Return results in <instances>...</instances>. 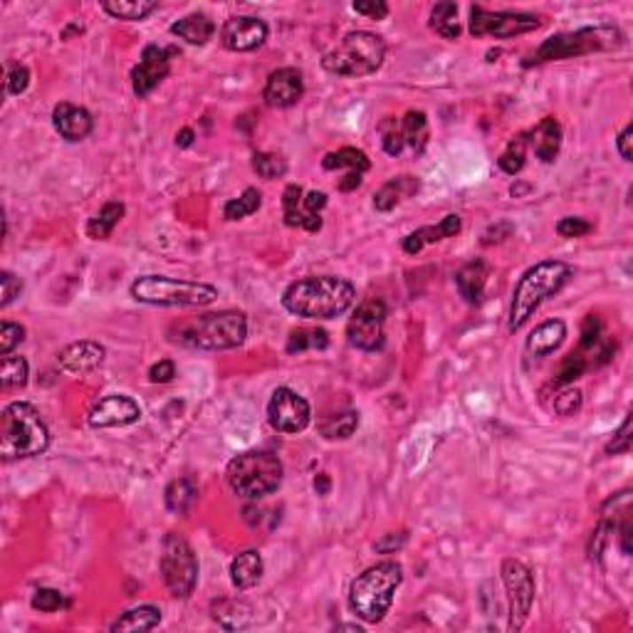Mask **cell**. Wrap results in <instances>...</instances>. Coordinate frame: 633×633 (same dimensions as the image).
I'll use <instances>...</instances> for the list:
<instances>
[{"label":"cell","instance_id":"cell-1","mask_svg":"<svg viewBox=\"0 0 633 633\" xmlns=\"http://www.w3.org/2000/svg\"><path fill=\"white\" fill-rule=\"evenodd\" d=\"M356 300V290L349 280L337 275H312L294 280L282 293V307L302 319H334L344 315Z\"/></svg>","mask_w":633,"mask_h":633},{"label":"cell","instance_id":"cell-2","mask_svg":"<svg viewBox=\"0 0 633 633\" xmlns=\"http://www.w3.org/2000/svg\"><path fill=\"white\" fill-rule=\"evenodd\" d=\"M50 446V431L33 403L12 401L0 413V457L3 463L43 456Z\"/></svg>","mask_w":633,"mask_h":633},{"label":"cell","instance_id":"cell-3","mask_svg":"<svg viewBox=\"0 0 633 633\" xmlns=\"http://www.w3.org/2000/svg\"><path fill=\"white\" fill-rule=\"evenodd\" d=\"M572 277V268L564 260H542L535 268H529L520 282H517L512 302H510V315H507V329L515 334L529 322V316L535 315L547 302L550 297L562 290L564 285Z\"/></svg>","mask_w":633,"mask_h":633},{"label":"cell","instance_id":"cell-4","mask_svg":"<svg viewBox=\"0 0 633 633\" xmlns=\"http://www.w3.org/2000/svg\"><path fill=\"white\" fill-rule=\"evenodd\" d=\"M403 582L399 562H379L356 576L349 587V609L366 623L384 621Z\"/></svg>","mask_w":633,"mask_h":633},{"label":"cell","instance_id":"cell-5","mask_svg":"<svg viewBox=\"0 0 633 633\" xmlns=\"http://www.w3.org/2000/svg\"><path fill=\"white\" fill-rule=\"evenodd\" d=\"M246 337L247 316L235 309H225V312H208V315L184 322L174 341H181L191 349H203V352H225V349L240 347Z\"/></svg>","mask_w":633,"mask_h":633},{"label":"cell","instance_id":"cell-6","mask_svg":"<svg viewBox=\"0 0 633 633\" xmlns=\"http://www.w3.org/2000/svg\"><path fill=\"white\" fill-rule=\"evenodd\" d=\"M282 460L270 450H246L228 463L225 478L235 495L246 500H260L282 485Z\"/></svg>","mask_w":633,"mask_h":633},{"label":"cell","instance_id":"cell-7","mask_svg":"<svg viewBox=\"0 0 633 633\" xmlns=\"http://www.w3.org/2000/svg\"><path fill=\"white\" fill-rule=\"evenodd\" d=\"M129 293L137 302L152 307H208L218 300L213 285L166 275H141L131 282Z\"/></svg>","mask_w":633,"mask_h":633},{"label":"cell","instance_id":"cell-8","mask_svg":"<svg viewBox=\"0 0 633 633\" xmlns=\"http://www.w3.org/2000/svg\"><path fill=\"white\" fill-rule=\"evenodd\" d=\"M384 58H387L384 37L369 30H354L341 37L340 45L329 50L322 59V67L337 77H366L384 65Z\"/></svg>","mask_w":633,"mask_h":633},{"label":"cell","instance_id":"cell-9","mask_svg":"<svg viewBox=\"0 0 633 633\" xmlns=\"http://www.w3.org/2000/svg\"><path fill=\"white\" fill-rule=\"evenodd\" d=\"M623 43V35L616 27L609 25H598V27H582L574 33H559V35L547 37L532 55L525 58L522 67H537L557 59L582 58L601 50H613Z\"/></svg>","mask_w":633,"mask_h":633},{"label":"cell","instance_id":"cell-10","mask_svg":"<svg viewBox=\"0 0 633 633\" xmlns=\"http://www.w3.org/2000/svg\"><path fill=\"white\" fill-rule=\"evenodd\" d=\"M161 576H164L166 589L171 591V597L188 598L196 591L199 584V557L191 547V542L178 535L168 532L161 542Z\"/></svg>","mask_w":633,"mask_h":633},{"label":"cell","instance_id":"cell-11","mask_svg":"<svg viewBox=\"0 0 633 633\" xmlns=\"http://www.w3.org/2000/svg\"><path fill=\"white\" fill-rule=\"evenodd\" d=\"M542 25L537 15L512 11H485L482 5L470 8V35L475 37H495V40H507V37L525 35Z\"/></svg>","mask_w":633,"mask_h":633},{"label":"cell","instance_id":"cell-12","mask_svg":"<svg viewBox=\"0 0 633 633\" xmlns=\"http://www.w3.org/2000/svg\"><path fill=\"white\" fill-rule=\"evenodd\" d=\"M504 591H507V606H510V629L520 631L528 621L532 601H535V576L528 564L507 557L500 567Z\"/></svg>","mask_w":633,"mask_h":633},{"label":"cell","instance_id":"cell-13","mask_svg":"<svg viewBox=\"0 0 633 633\" xmlns=\"http://www.w3.org/2000/svg\"><path fill=\"white\" fill-rule=\"evenodd\" d=\"M384 324H387L384 300H379V297L363 300L347 324L349 344L362 352H379L384 347Z\"/></svg>","mask_w":633,"mask_h":633},{"label":"cell","instance_id":"cell-14","mask_svg":"<svg viewBox=\"0 0 633 633\" xmlns=\"http://www.w3.org/2000/svg\"><path fill=\"white\" fill-rule=\"evenodd\" d=\"M268 421L277 434H302L312 421V409L305 396L287 387L272 391L268 403Z\"/></svg>","mask_w":633,"mask_h":633},{"label":"cell","instance_id":"cell-15","mask_svg":"<svg viewBox=\"0 0 633 633\" xmlns=\"http://www.w3.org/2000/svg\"><path fill=\"white\" fill-rule=\"evenodd\" d=\"M171 58H174V50H168V47H144L139 65L131 70V87H134V94H137L139 99H146V97L168 77V72H171Z\"/></svg>","mask_w":633,"mask_h":633},{"label":"cell","instance_id":"cell-16","mask_svg":"<svg viewBox=\"0 0 633 633\" xmlns=\"http://www.w3.org/2000/svg\"><path fill=\"white\" fill-rule=\"evenodd\" d=\"M268 33L270 30H268L265 20L253 18V15H238V18L225 20V25L221 27V43L231 52H253L265 45Z\"/></svg>","mask_w":633,"mask_h":633},{"label":"cell","instance_id":"cell-17","mask_svg":"<svg viewBox=\"0 0 633 633\" xmlns=\"http://www.w3.org/2000/svg\"><path fill=\"white\" fill-rule=\"evenodd\" d=\"M141 418V409L137 401L124 394H109L99 399L90 410L87 421L92 428H124Z\"/></svg>","mask_w":633,"mask_h":633},{"label":"cell","instance_id":"cell-18","mask_svg":"<svg viewBox=\"0 0 633 633\" xmlns=\"http://www.w3.org/2000/svg\"><path fill=\"white\" fill-rule=\"evenodd\" d=\"M302 94H305V80H302V72L294 67H280L270 72L262 90L265 102L275 109H290L302 99Z\"/></svg>","mask_w":633,"mask_h":633},{"label":"cell","instance_id":"cell-19","mask_svg":"<svg viewBox=\"0 0 633 633\" xmlns=\"http://www.w3.org/2000/svg\"><path fill=\"white\" fill-rule=\"evenodd\" d=\"M106 359V349L99 341H72L58 354V363L67 374H90L99 369Z\"/></svg>","mask_w":633,"mask_h":633},{"label":"cell","instance_id":"cell-20","mask_svg":"<svg viewBox=\"0 0 633 633\" xmlns=\"http://www.w3.org/2000/svg\"><path fill=\"white\" fill-rule=\"evenodd\" d=\"M52 124L65 141H82L94 129L92 114L84 106L70 105V102H59L52 109Z\"/></svg>","mask_w":633,"mask_h":633},{"label":"cell","instance_id":"cell-21","mask_svg":"<svg viewBox=\"0 0 633 633\" xmlns=\"http://www.w3.org/2000/svg\"><path fill=\"white\" fill-rule=\"evenodd\" d=\"M528 144L542 164H554L562 149V124L554 117H544L528 134Z\"/></svg>","mask_w":633,"mask_h":633},{"label":"cell","instance_id":"cell-22","mask_svg":"<svg viewBox=\"0 0 633 633\" xmlns=\"http://www.w3.org/2000/svg\"><path fill=\"white\" fill-rule=\"evenodd\" d=\"M460 228H463L460 215L450 213V215H446L438 225H423L418 231L406 235V238H403V250H406L409 255H416V253H421L423 247L431 246V243H441V240H446V238H456V235L460 233Z\"/></svg>","mask_w":633,"mask_h":633},{"label":"cell","instance_id":"cell-23","mask_svg":"<svg viewBox=\"0 0 633 633\" xmlns=\"http://www.w3.org/2000/svg\"><path fill=\"white\" fill-rule=\"evenodd\" d=\"M490 277V268L488 262L481 258L470 260L468 265H463L456 275V287L460 297L468 302V305H481L482 294H485V285Z\"/></svg>","mask_w":633,"mask_h":633},{"label":"cell","instance_id":"cell-24","mask_svg":"<svg viewBox=\"0 0 633 633\" xmlns=\"http://www.w3.org/2000/svg\"><path fill=\"white\" fill-rule=\"evenodd\" d=\"M564 340H567V324L562 319H547L528 337V354L535 359L550 356L562 347Z\"/></svg>","mask_w":633,"mask_h":633},{"label":"cell","instance_id":"cell-25","mask_svg":"<svg viewBox=\"0 0 633 633\" xmlns=\"http://www.w3.org/2000/svg\"><path fill=\"white\" fill-rule=\"evenodd\" d=\"M540 401L544 409L551 410L554 416H574L582 409V391L574 384H554L544 387L540 391Z\"/></svg>","mask_w":633,"mask_h":633},{"label":"cell","instance_id":"cell-26","mask_svg":"<svg viewBox=\"0 0 633 633\" xmlns=\"http://www.w3.org/2000/svg\"><path fill=\"white\" fill-rule=\"evenodd\" d=\"M302 196H305V191L297 184H290V186L285 188V193H282L285 223L290 225V228H305L307 233H316L322 228V218L302 211Z\"/></svg>","mask_w":633,"mask_h":633},{"label":"cell","instance_id":"cell-27","mask_svg":"<svg viewBox=\"0 0 633 633\" xmlns=\"http://www.w3.org/2000/svg\"><path fill=\"white\" fill-rule=\"evenodd\" d=\"M262 572H265V564H262L258 550L240 551L231 562V582L238 591H247V589L255 587L262 579Z\"/></svg>","mask_w":633,"mask_h":633},{"label":"cell","instance_id":"cell-28","mask_svg":"<svg viewBox=\"0 0 633 633\" xmlns=\"http://www.w3.org/2000/svg\"><path fill=\"white\" fill-rule=\"evenodd\" d=\"M418 178L416 176H396L391 178V181H387L384 186L376 191L374 196V208L379 213H388L394 211L396 206H399L401 200L409 199V196H413L416 191H418Z\"/></svg>","mask_w":633,"mask_h":633},{"label":"cell","instance_id":"cell-29","mask_svg":"<svg viewBox=\"0 0 633 633\" xmlns=\"http://www.w3.org/2000/svg\"><path fill=\"white\" fill-rule=\"evenodd\" d=\"M213 33H215V25H213L211 18L203 15V12H191V15H186V18H181V20L171 25V35L186 40L188 45H206L213 37Z\"/></svg>","mask_w":633,"mask_h":633},{"label":"cell","instance_id":"cell-30","mask_svg":"<svg viewBox=\"0 0 633 633\" xmlns=\"http://www.w3.org/2000/svg\"><path fill=\"white\" fill-rule=\"evenodd\" d=\"M159 623H161V609H156V606H149V604H146V606H137V609L124 611V613H121L109 629H112L114 633L152 631V629H156Z\"/></svg>","mask_w":633,"mask_h":633},{"label":"cell","instance_id":"cell-31","mask_svg":"<svg viewBox=\"0 0 633 633\" xmlns=\"http://www.w3.org/2000/svg\"><path fill=\"white\" fill-rule=\"evenodd\" d=\"M102 11L114 18V20H146L153 11H159V3L156 0H109L102 3Z\"/></svg>","mask_w":633,"mask_h":633},{"label":"cell","instance_id":"cell-32","mask_svg":"<svg viewBox=\"0 0 633 633\" xmlns=\"http://www.w3.org/2000/svg\"><path fill=\"white\" fill-rule=\"evenodd\" d=\"M199 500V488L191 478H176V481L168 482L166 488V507L174 512V515H188L191 507Z\"/></svg>","mask_w":633,"mask_h":633},{"label":"cell","instance_id":"cell-33","mask_svg":"<svg viewBox=\"0 0 633 633\" xmlns=\"http://www.w3.org/2000/svg\"><path fill=\"white\" fill-rule=\"evenodd\" d=\"M124 213H127L124 203L109 200V203H105V206L99 208V213L94 215L92 221L87 223V235H90L92 240H106L109 235L114 233L119 221L124 218Z\"/></svg>","mask_w":633,"mask_h":633},{"label":"cell","instance_id":"cell-34","mask_svg":"<svg viewBox=\"0 0 633 633\" xmlns=\"http://www.w3.org/2000/svg\"><path fill=\"white\" fill-rule=\"evenodd\" d=\"M213 619L218 626H223L228 631H238V629H246L250 619H253V609L247 606L246 601H231L223 598L213 606Z\"/></svg>","mask_w":633,"mask_h":633},{"label":"cell","instance_id":"cell-35","mask_svg":"<svg viewBox=\"0 0 633 633\" xmlns=\"http://www.w3.org/2000/svg\"><path fill=\"white\" fill-rule=\"evenodd\" d=\"M428 25H431V30H434L435 35L446 37V40H457L460 37V23H457L456 3H450V0L435 3Z\"/></svg>","mask_w":633,"mask_h":633},{"label":"cell","instance_id":"cell-36","mask_svg":"<svg viewBox=\"0 0 633 633\" xmlns=\"http://www.w3.org/2000/svg\"><path fill=\"white\" fill-rule=\"evenodd\" d=\"M322 166L327 171H337V168H349V171H356V174H366L371 168V161L369 156L362 152V149H354V146H344L340 152H332L324 156Z\"/></svg>","mask_w":633,"mask_h":633},{"label":"cell","instance_id":"cell-37","mask_svg":"<svg viewBox=\"0 0 633 633\" xmlns=\"http://www.w3.org/2000/svg\"><path fill=\"white\" fill-rule=\"evenodd\" d=\"M27 362L25 356H15V354H5L0 359V391H12V388H23L27 384Z\"/></svg>","mask_w":633,"mask_h":633},{"label":"cell","instance_id":"cell-38","mask_svg":"<svg viewBox=\"0 0 633 633\" xmlns=\"http://www.w3.org/2000/svg\"><path fill=\"white\" fill-rule=\"evenodd\" d=\"M401 129H403V141L409 144L413 152H426V144H428V119H426L423 112H416V109L406 112V117L401 119Z\"/></svg>","mask_w":633,"mask_h":633},{"label":"cell","instance_id":"cell-39","mask_svg":"<svg viewBox=\"0 0 633 633\" xmlns=\"http://www.w3.org/2000/svg\"><path fill=\"white\" fill-rule=\"evenodd\" d=\"M356 426H359V413L344 410V413L327 416L324 421H319V434L324 435L327 441H344V438H352Z\"/></svg>","mask_w":633,"mask_h":633},{"label":"cell","instance_id":"cell-40","mask_svg":"<svg viewBox=\"0 0 633 633\" xmlns=\"http://www.w3.org/2000/svg\"><path fill=\"white\" fill-rule=\"evenodd\" d=\"M262 206V193H260L258 188H246L238 199L228 200L223 208V215L225 221H243V218H247V215H253V213H258V208Z\"/></svg>","mask_w":633,"mask_h":633},{"label":"cell","instance_id":"cell-41","mask_svg":"<svg viewBox=\"0 0 633 633\" xmlns=\"http://www.w3.org/2000/svg\"><path fill=\"white\" fill-rule=\"evenodd\" d=\"M528 131L517 134L515 139L507 144V149L500 153L497 166L503 168L507 176H517L522 168H525V156H528Z\"/></svg>","mask_w":633,"mask_h":633},{"label":"cell","instance_id":"cell-42","mask_svg":"<svg viewBox=\"0 0 633 633\" xmlns=\"http://www.w3.org/2000/svg\"><path fill=\"white\" fill-rule=\"evenodd\" d=\"M329 334L324 329H294L287 341V352L300 354L305 349H327Z\"/></svg>","mask_w":633,"mask_h":633},{"label":"cell","instance_id":"cell-43","mask_svg":"<svg viewBox=\"0 0 633 633\" xmlns=\"http://www.w3.org/2000/svg\"><path fill=\"white\" fill-rule=\"evenodd\" d=\"M379 137H381V146L388 156H399L406 146L403 141V129H401V119L384 117L379 124Z\"/></svg>","mask_w":633,"mask_h":633},{"label":"cell","instance_id":"cell-44","mask_svg":"<svg viewBox=\"0 0 633 633\" xmlns=\"http://www.w3.org/2000/svg\"><path fill=\"white\" fill-rule=\"evenodd\" d=\"M613 529H616V522L604 512V517L598 520V525L594 528V532H591V540H589V557H591V562H601V559H604V551L609 547Z\"/></svg>","mask_w":633,"mask_h":633},{"label":"cell","instance_id":"cell-45","mask_svg":"<svg viewBox=\"0 0 633 633\" xmlns=\"http://www.w3.org/2000/svg\"><path fill=\"white\" fill-rule=\"evenodd\" d=\"M253 171H255L260 178L275 181V178H282L287 174V161H285L282 156H277V153L258 152L253 156Z\"/></svg>","mask_w":633,"mask_h":633},{"label":"cell","instance_id":"cell-46","mask_svg":"<svg viewBox=\"0 0 633 633\" xmlns=\"http://www.w3.org/2000/svg\"><path fill=\"white\" fill-rule=\"evenodd\" d=\"M30 604H33V609L35 611L55 613V611L67 606V598H65V594L58 591V589H37L35 594H33V601H30Z\"/></svg>","mask_w":633,"mask_h":633},{"label":"cell","instance_id":"cell-47","mask_svg":"<svg viewBox=\"0 0 633 633\" xmlns=\"http://www.w3.org/2000/svg\"><path fill=\"white\" fill-rule=\"evenodd\" d=\"M604 450H606V456H623V453L631 450V413L626 416V421L621 423V428L613 434V438L606 443Z\"/></svg>","mask_w":633,"mask_h":633},{"label":"cell","instance_id":"cell-48","mask_svg":"<svg viewBox=\"0 0 633 633\" xmlns=\"http://www.w3.org/2000/svg\"><path fill=\"white\" fill-rule=\"evenodd\" d=\"M25 340V327L15 324V322H3L0 324V356L12 354V349Z\"/></svg>","mask_w":633,"mask_h":633},{"label":"cell","instance_id":"cell-49","mask_svg":"<svg viewBox=\"0 0 633 633\" xmlns=\"http://www.w3.org/2000/svg\"><path fill=\"white\" fill-rule=\"evenodd\" d=\"M591 231H594V225L584 221V218H576V215H567V218H562L557 223V233L562 235V238H569V240L572 238H584Z\"/></svg>","mask_w":633,"mask_h":633},{"label":"cell","instance_id":"cell-50","mask_svg":"<svg viewBox=\"0 0 633 633\" xmlns=\"http://www.w3.org/2000/svg\"><path fill=\"white\" fill-rule=\"evenodd\" d=\"M5 82H8V94H23L30 84V70L20 62H12V65H8Z\"/></svg>","mask_w":633,"mask_h":633},{"label":"cell","instance_id":"cell-51","mask_svg":"<svg viewBox=\"0 0 633 633\" xmlns=\"http://www.w3.org/2000/svg\"><path fill=\"white\" fill-rule=\"evenodd\" d=\"M0 287H3L0 307H11L15 302V297H20V293H23V280L18 275H12L11 270H3L0 272Z\"/></svg>","mask_w":633,"mask_h":633},{"label":"cell","instance_id":"cell-52","mask_svg":"<svg viewBox=\"0 0 633 633\" xmlns=\"http://www.w3.org/2000/svg\"><path fill=\"white\" fill-rule=\"evenodd\" d=\"M359 15H366L371 20H384L388 15V5L384 0H356L352 5Z\"/></svg>","mask_w":633,"mask_h":633},{"label":"cell","instance_id":"cell-53","mask_svg":"<svg viewBox=\"0 0 633 633\" xmlns=\"http://www.w3.org/2000/svg\"><path fill=\"white\" fill-rule=\"evenodd\" d=\"M174 376H176V366H174L171 359H161V362H156L149 369V381L152 384H168V381H174Z\"/></svg>","mask_w":633,"mask_h":633},{"label":"cell","instance_id":"cell-54","mask_svg":"<svg viewBox=\"0 0 633 633\" xmlns=\"http://www.w3.org/2000/svg\"><path fill=\"white\" fill-rule=\"evenodd\" d=\"M406 544V532H388V535H384L381 540L376 542L374 547L376 551H381V554H394L396 550H401Z\"/></svg>","mask_w":633,"mask_h":633},{"label":"cell","instance_id":"cell-55","mask_svg":"<svg viewBox=\"0 0 633 633\" xmlns=\"http://www.w3.org/2000/svg\"><path fill=\"white\" fill-rule=\"evenodd\" d=\"M324 206H327V193H322V191H309L302 199V211L309 215H319Z\"/></svg>","mask_w":633,"mask_h":633},{"label":"cell","instance_id":"cell-56","mask_svg":"<svg viewBox=\"0 0 633 633\" xmlns=\"http://www.w3.org/2000/svg\"><path fill=\"white\" fill-rule=\"evenodd\" d=\"M631 141H633V124H626L621 134H619V139H616V149H619V153H621L623 161H631L633 159Z\"/></svg>","mask_w":633,"mask_h":633},{"label":"cell","instance_id":"cell-57","mask_svg":"<svg viewBox=\"0 0 633 633\" xmlns=\"http://www.w3.org/2000/svg\"><path fill=\"white\" fill-rule=\"evenodd\" d=\"M362 176L363 174H356V171H349L347 176L340 181V191H344V193H349V191H354V188L362 186Z\"/></svg>","mask_w":633,"mask_h":633},{"label":"cell","instance_id":"cell-58","mask_svg":"<svg viewBox=\"0 0 633 633\" xmlns=\"http://www.w3.org/2000/svg\"><path fill=\"white\" fill-rule=\"evenodd\" d=\"M193 139H196V134H193V129H181L176 134V146H181V149H188L191 144H193Z\"/></svg>","mask_w":633,"mask_h":633},{"label":"cell","instance_id":"cell-59","mask_svg":"<svg viewBox=\"0 0 633 633\" xmlns=\"http://www.w3.org/2000/svg\"><path fill=\"white\" fill-rule=\"evenodd\" d=\"M329 488H332V481H329V475H324V473H319V475L315 478L316 495H327Z\"/></svg>","mask_w":633,"mask_h":633},{"label":"cell","instance_id":"cell-60","mask_svg":"<svg viewBox=\"0 0 633 633\" xmlns=\"http://www.w3.org/2000/svg\"><path fill=\"white\" fill-rule=\"evenodd\" d=\"M337 629H340V631H356V633H362V626H354V623H340Z\"/></svg>","mask_w":633,"mask_h":633}]
</instances>
